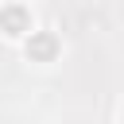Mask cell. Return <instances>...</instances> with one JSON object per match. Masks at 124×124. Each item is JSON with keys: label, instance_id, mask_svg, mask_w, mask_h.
Segmentation results:
<instances>
[{"label": "cell", "instance_id": "1", "mask_svg": "<svg viewBox=\"0 0 124 124\" xmlns=\"http://www.w3.org/2000/svg\"><path fill=\"white\" fill-rule=\"evenodd\" d=\"M0 35L8 39H27L31 35V12L23 4H4L0 8Z\"/></svg>", "mask_w": 124, "mask_h": 124}, {"label": "cell", "instance_id": "2", "mask_svg": "<svg viewBox=\"0 0 124 124\" xmlns=\"http://www.w3.org/2000/svg\"><path fill=\"white\" fill-rule=\"evenodd\" d=\"M23 50H27L31 62H54L58 58V39H54V31H31Z\"/></svg>", "mask_w": 124, "mask_h": 124}]
</instances>
